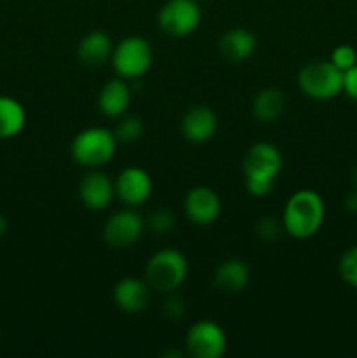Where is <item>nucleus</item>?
<instances>
[{"label": "nucleus", "mask_w": 357, "mask_h": 358, "mask_svg": "<svg viewBox=\"0 0 357 358\" xmlns=\"http://www.w3.org/2000/svg\"><path fill=\"white\" fill-rule=\"evenodd\" d=\"M118 143L114 131L102 126H93L74 136L70 154L77 164L88 170H97L111 163L118 150Z\"/></svg>", "instance_id": "f03ea898"}, {"label": "nucleus", "mask_w": 357, "mask_h": 358, "mask_svg": "<svg viewBox=\"0 0 357 358\" xmlns=\"http://www.w3.org/2000/svg\"><path fill=\"white\" fill-rule=\"evenodd\" d=\"M217 121L216 112L206 105H195L189 108L181 121L182 135L186 140L192 143H205L214 138L217 131Z\"/></svg>", "instance_id": "4468645a"}, {"label": "nucleus", "mask_w": 357, "mask_h": 358, "mask_svg": "<svg viewBox=\"0 0 357 358\" xmlns=\"http://www.w3.org/2000/svg\"><path fill=\"white\" fill-rule=\"evenodd\" d=\"M146 231V220L135 208H122L112 213L104 224L102 236L111 248H130L135 245Z\"/></svg>", "instance_id": "0eeeda50"}, {"label": "nucleus", "mask_w": 357, "mask_h": 358, "mask_svg": "<svg viewBox=\"0 0 357 358\" xmlns=\"http://www.w3.org/2000/svg\"><path fill=\"white\" fill-rule=\"evenodd\" d=\"M115 198L128 208H136L147 203L153 194V178L144 168L128 166L114 180Z\"/></svg>", "instance_id": "9d476101"}, {"label": "nucleus", "mask_w": 357, "mask_h": 358, "mask_svg": "<svg viewBox=\"0 0 357 358\" xmlns=\"http://www.w3.org/2000/svg\"><path fill=\"white\" fill-rule=\"evenodd\" d=\"M284 231L282 220L276 222L275 217H261L255 224V233L261 238L262 241H275L280 236V233Z\"/></svg>", "instance_id": "393cba45"}, {"label": "nucleus", "mask_w": 357, "mask_h": 358, "mask_svg": "<svg viewBox=\"0 0 357 358\" xmlns=\"http://www.w3.org/2000/svg\"><path fill=\"white\" fill-rule=\"evenodd\" d=\"M202 7L196 0H168L158 13V27L174 38H182L198 30Z\"/></svg>", "instance_id": "423d86ee"}, {"label": "nucleus", "mask_w": 357, "mask_h": 358, "mask_svg": "<svg viewBox=\"0 0 357 358\" xmlns=\"http://www.w3.org/2000/svg\"><path fill=\"white\" fill-rule=\"evenodd\" d=\"M189 264L182 252L175 248H163L153 254L144 269V278L150 290L161 294H174L184 285L188 278Z\"/></svg>", "instance_id": "7ed1b4c3"}, {"label": "nucleus", "mask_w": 357, "mask_h": 358, "mask_svg": "<svg viewBox=\"0 0 357 358\" xmlns=\"http://www.w3.org/2000/svg\"><path fill=\"white\" fill-rule=\"evenodd\" d=\"M130 103H132V90L122 77L105 83L98 93V108L105 117H122Z\"/></svg>", "instance_id": "2eb2a0df"}, {"label": "nucleus", "mask_w": 357, "mask_h": 358, "mask_svg": "<svg viewBox=\"0 0 357 358\" xmlns=\"http://www.w3.org/2000/svg\"><path fill=\"white\" fill-rule=\"evenodd\" d=\"M114 44H112L111 35L102 30L90 31L80 38L77 45V56L80 63L86 66H102L111 62Z\"/></svg>", "instance_id": "a211bd4d"}, {"label": "nucleus", "mask_w": 357, "mask_h": 358, "mask_svg": "<svg viewBox=\"0 0 357 358\" xmlns=\"http://www.w3.org/2000/svg\"><path fill=\"white\" fill-rule=\"evenodd\" d=\"M329 62H331L338 70L345 72V70H349L350 66H354L357 63V51L352 45L340 44L332 49Z\"/></svg>", "instance_id": "b1692460"}, {"label": "nucleus", "mask_w": 357, "mask_h": 358, "mask_svg": "<svg viewBox=\"0 0 357 358\" xmlns=\"http://www.w3.org/2000/svg\"><path fill=\"white\" fill-rule=\"evenodd\" d=\"M343 93L357 101V63L343 72Z\"/></svg>", "instance_id": "bb28decb"}, {"label": "nucleus", "mask_w": 357, "mask_h": 358, "mask_svg": "<svg viewBox=\"0 0 357 358\" xmlns=\"http://www.w3.org/2000/svg\"><path fill=\"white\" fill-rule=\"evenodd\" d=\"M196 2H203V0H196Z\"/></svg>", "instance_id": "7c9ffc66"}, {"label": "nucleus", "mask_w": 357, "mask_h": 358, "mask_svg": "<svg viewBox=\"0 0 357 358\" xmlns=\"http://www.w3.org/2000/svg\"><path fill=\"white\" fill-rule=\"evenodd\" d=\"M284 108H286V96L276 87H265L255 94L252 101V114L265 124L276 121L284 114Z\"/></svg>", "instance_id": "aec40b11"}, {"label": "nucleus", "mask_w": 357, "mask_h": 358, "mask_svg": "<svg viewBox=\"0 0 357 358\" xmlns=\"http://www.w3.org/2000/svg\"><path fill=\"white\" fill-rule=\"evenodd\" d=\"M326 219L324 199L312 189H300L284 205V233L294 240H310L321 231Z\"/></svg>", "instance_id": "f257e3e1"}, {"label": "nucleus", "mask_w": 357, "mask_h": 358, "mask_svg": "<svg viewBox=\"0 0 357 358\" xmlns=\"http://www.w3.org/2000/svg\"><path fill=\"white\" fill-rule=\"evenodd\" d=\"M184 346L195 358H220L227 350V336L216 322L200 320L186 334Z\"/></svg>", "instance_id": "6e6552de"}, {"label": "nucleus", "mask_w": 357, "mask_h": 358, "mask_svg": "<svg viewBox=\"0 0 357 358\" xmlns=\"http://www.w3.org/2000/svg\"><path fill=\"white\" fill-rule=\"evenodd\" d=\"M115 306L128 315H139L147 310L150 299V287L146 278H135V276H126L121 278L114 287Z\"/></svg>", "instance_id": "ddd939ff"}, {"label": "nucleus", "mask_w": 357, "mask_h": 358, "mask_svg": "<svg viewBox=\"0 0 357 358\" xmlns=\"http://www.w3.org/2000/svg\"><path fill=\"white\" fill-rule=\"evenodd\" d=\"M282 154L279 147L270 142H258L247 150L241 163L245 180L273 182L275 184L280 170H282Z\"/></svg>", "instance_id": "1a4fd4ad"}, {"label": "nucleus", "mask_w": 357, "mask_h": 358, "mask_svg": "<svg viewBox=\"0 0 357 358\" xmlns=\"http://www.w3.org/2000/svg\"><path fill=\"white\" fill-rule=\"evenodd\" d=\"M338 273L346 285L357 290V245L343 252L338 262Z\"/></svg>", "instance_id": "4be33fe9"}, {"label": "nucleus", "mask_w": 357, "mask_h": 358, "mask_svg": "<svg viewBox=\"0 0 357 358\" xmlns=\"http://www.w3.org/2000/svg\"><path fill=\"white\" fill-rule=\"evenodd\" d=\"M345 210L350 213H357V189L345 196Z\"/></svg>", "instance_id": "cd10ccee"}, {"label": "nucleus", "mask_w": 357, "mask_h": 358, "mask_svg": "<svg viewBox=\"0 0 357 358\" xmlns=\"http://www.w3.org/2000/svg\"><path fill=\"white\" fill-rule=\"evenodd\" d=\"M154 62L153 45L147 38L132 35L114 45L111 63L118 77L126 80L140 79L150 70Z\"/></svg>", "instance_id": "39448f33"}, {"label": "nucleus", "mask_w": 357, "mask_h": 358, "mask_svg": "<svg viewBox=\"0 0 357 358\" xmlns=\"http://www.w3.org/2000/svg\"><path fill=\"white\" fill-rule=\"evenodd\" d=\"M251 282V266L241 259H226L214 273V285L224 294H240Z\"/></svg>", "instance_id": "dca6fc26"}, {"label": "nucleus", "mask_w": 357, "mask_h": 358, "mask_svg": "<svg viewBox=\"0 0 357 358\" xmlns=\"http://www.w3.org/2000/svg\"><path fill=\"white\" fill-rule=\"evenodd\" d=\"M255 49H258V38L245 28H231L219 41V52L231 63L245 62L254 55Z\"/></svg>", "instance_id": "f3484780"}, {"label": "nucleus", "mask_w": 357, "mask_h": 358, "mask_svg": "<svg viewBox=\"0 0 357 358\" xmlns=\"http://www.w3.org/2000/svg\"><path fill=\"white\" fill-rule=\"evenodd\" d=\"M27 124V110L16 98L0 94V140L20 135Z\"/></svg>", "instance_id": "6ab92c4d"}, {"label": "nucleus", "mask_w": 357, "mask_h": 358, "mask_svg": "<svg viewBox=\"0 0 357 358\" xmlns=\"http://www.w3.org/2000/svg\"><path fill=\"white\" fill-rule=\"evenodd\" d=\"M354 189H357V168H356V171H354Z\"/></svg>", "instance_id": "c756f323"}, {"label": "nucleus", "mask_w": 357, "mask_h": 358, "mask_svg": "<svg viewBox=\"0 0 357 358\" xmlns=\"http://www.w3.org/2000/svg\"><path fill=\"white\" fill-rule=\"evenodd\" d=\"M298 87L304 96L328 101L343 93V72L331 62H310L298 73Z\"/></svg>", "instance_id": "20e7f679"}, {"label": "nucleus", "mask_w": 357, "mask_h": 358, "mask_svg": "<svg viewBox=\"0 0 357 358\" xmlns=\"http://www.w3.org/2000/svg\"><path fill=\"white\" fill-rule=\"evenodd\" d=\"M115 198L114 180H111L107 173L97 170H90L83 177L79 184V199L91 212H102L111 206Z\"/></svg>", "instance_id": "f8f14e48"}, {"label": "nucleus", "mask_w": 357, "mask_h": 358, "mask_svg": "<svg viewBox=\"0 0 357 358\" xmlns=\"http://www.w3.org/2000/svg\"><path fill=\"white\" fill-rule=\"evenodd\" d=\"M175 226V213L168 208H158L154 210L146 220V227H149L154 234L163 236L168 234Z\"/></svg>", "instance_id": "5701e85b"}, {"label": "nucleus", "mask_w": 357, "mask_h": 358, "mask_svg": "<svg viewBox=\"0 0 357 358\" xmlns=\"http://www.w3.org/2000/svg\"><path fill=\"white\" fill-rule=\"evenodd\" d=\"M144 131H146V128H144L142 119L135 117V115H126V117H122L118 122L114 135L118 138V142L135 143L142 138Z\"/></svg>", "instance_id": "412c9836"}, {"label": "nucleus", "mask_w": 357, "mask_h": 358, "mask_svg": "<svg viewBox=\"0 0 357 358\" xmlns=\"http://www.w3.org/2000/svg\"><path fill=\"white\" fill-rule=\"evenodd\" d=\"M7 227H9V224H7V219L2 215V213H0V238L6 236Z\"/></svg>", "instance_id": "c85d7f7f"}, {"label": "nucleus", "mask_w": 357, "mask_h": 358, "mask_svg": "<svg viewBox=\"0 0 357 358\" xmlns=\"http://www.w3.org/2000/svg\"><path fill=\"white\" fill-rule=\"evenodd\" d=\"M163 313L168 320L178 322L186 317V313H188V306H186L184 299H181L178 296H172L168 297V301L164 303Z\"/></svg>", "instance_id": "a878e982"}, {"label": "nucleus", "mask_w": 357, "mask_h": 358, "mask_svg": "<svg viewBox=\"0 0 357 358\" xmlns=\"http://www.w3.org/2000/svg\"><path fill=\"white\" fill-rule=\"evenodd\" d=\"M223 201L212 187L198 185L192 187L184 198V213L189 222L196 226H210L219 219Z\"/></svg>", "instance_id": "9b49d317"}]
</instances>
